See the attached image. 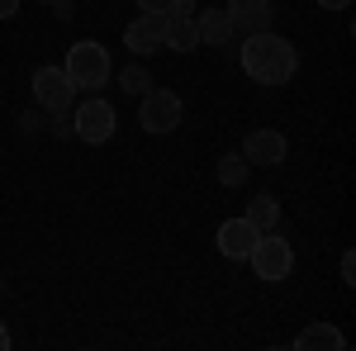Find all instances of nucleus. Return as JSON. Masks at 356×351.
<instances>
[{
  "label": "nucleus",
  "mask_w": 356,
  "mask_h": 351,
  "mask_svg": "<svg viewBox=\"0 0 356 351\" xmlns=\"http://www.w3.org/2000/svg\"><path fill=\"white\" fill-rule=\"evenodd\" d=\"M243 72L257 85H290V76L300 72V53L290 38H280L275 28H261V33H247L243 38Z\"/></svg>",
  "instance_id": "1"
},
{
  "label": "nucleus",
  "mask_w": 356,
  "mask_h": 351,
  "mask_svg": "<svg viewBox=\"0 0 356 351\" xmlns=\"http://www.w3.org/2000/svg\"><path fill=\"white\" fill-rule=\"evenodd\" d=\"M62 72L72 76L76 90H105V81L114 76L110 53H105V43H95V38L72 43V48H67V62H62Z\"/></svg>",
  "instance_id": "2"
},
{
  "label": "nucleus",
  "mask_w": 356,
  "mask_h": 351,
  "mask_svg": "<svg viewBox=\"0 0 356 351\" xmlns=\"http://www.w3.org/2000/svg\"><path fill=\"white\" fill-rule=\"evenodd\" d=\"M252 270H257V280H290V270H295V247H290V238L285 233H275V228H266L261 238H257V247H252Z\"/></svg>",
  "instance_id": "3"
},
{
  "label": "nucleus",
  "mask_w": 356,
  "mask_h": 351,
  "mask_svg": "<svg viewBox=\"0 0 356 351\" xmlns=\"http://www.w3.org/2000/svg\"><path fill=\"white\" fill-rule=\"evenodd\" d=\"M181 119H186V105H181L176 90H157L152 85L147 95H138V124H143V133H152V138L176 133Z\"/></svg>",
  "instance_id": "4"
},
{
  "label": "nucleus",
  "mask_w": 356,
  "mask_h": 351,
  "mask_svg": "<svg viewBox=\"0 0 356 351\" xmlns=\"http://www.w3.org/2000/svg\"><path fill=\"white\" fill-rule=\"evenodd\" d=\"M72 129H76V138H81V142L100 147V142H110V138H114V129H119V114H114L110 100L90 95V100H81V105L72 109Z\"/></svg>",
  "instance_id": "5"
},
{
  "label": "nucleus",
  "mask_w": 356,
  "mask_h": 351,
  "mask_svg": "<svg viewBox=\"0 0 356 351\" xmlns=\"http://www.w3.org/2000/svg\"><path fill=\"white\" fill-rule=\"evenodd\" d=\"M33 100L48 114H62V109L76 105V85H72V76L62 67H38L33 72Z\"/></svg>",
  "instance_id": "6"
},
{
  "label": "nucleus",
  "mask_w": 356,
  "mask_h": 351,
  "mask_svg": "<svg viewBox=\"0 0 356 351\" xmlns=\"http://www.w3.org/2000/svg\"><path fill=\"white\" fill-rule=\"evenodd\" d=\"M257 238H261V228H257L247 214L223 218L219 233H214V243H219V252L228 256V261H247V256H252V247H257Z\"/></svg>",
  "instance_id": "7"
},
{
  "label": "nucleus",
  "mask_w": 356,
  "mask_h": 351,
  "mask_svg": "<svg viewBox=\"0 0 356 351\" xmlns=\"http://www.w3.org/2000/svg\"><path fill=\"white\" fill-rule=\"evenodd\" d=\"M238 152L247 157V166H280L285 157H290V142H285L280 129H252Z\"/></svg>",
  "instance_id": "8"
},
{
  "label": "nucleus",
  "mask_w": 356,
  "mask_h": 351,
  "mask_svg": "<svg viewBox=\"0 0 356 351\" xmlns=\"http://www.w3.org/2000/svg\"><path fill=\"white\" fill-rule=\"evenodd\" d=\"M166 19H171V15H138L134 24L124 28V48L134 57L157 53V48H162V33H166Z\"/></svg>",
  "instance_id": "9"
},
{
  "label": "nucleus",
  "mask_w": 356,
  "mask_h": 351,
  "mask_svg": "<svg viewBox=\"0 0 356 351\" xmlns=\"http://www.w3.org/2000/svg\"><path fill=\"white\" fill-rule=\"evenodd\" d=\"M223 10H228V19H233V28H238L243 38H247V33H261V28L275 24L271 0H228Z\"/></svg>",
  "instance_id": "10"
},
{
  "label": "nucleus",
  "mask_w": 356,
  "mask_h": 351,
  "mask_svg": "<svg viewBox=\"0 0 356 351\" xmlns=\"http://www.w3.org/2000/svg\"><path fill=\"white\" fill-rule=\"evenodd\" d=\"M195 28H200V43H209V48H223V43L238 38L228 10H200V15H195Z\"/></svg>",
  "instance_id": "11"
},
{
  "label": "nucleus",
  "mask_w": 356,
  "mask_h": 351,
  "mask_svg": "<svg viewBox=\"0 0 356 351\" xmlns=\"http://www.w3.org/2000/svg\"><path fill=\"white\" fill-rule=\"evenodd\" d=\"M342 347H347V337L332 323H309L300 337H295V351H342Z\"/></svg>",
  "instance_id": "12"
},
{
  "label": "nucleus",
  "mask_w": 356,
  "mask_h": 351,
  "mask_svg": "<svg viewBox=\"0 0 356 351\" xmlns=\"http://www.w3.org/2000/svg\"><path fill=\"white\" fill-rule=\"evenodd\" d=\"M162 48H171V53H195V48H200V28H195V19L171 15V19H166V33H162Z\"/></svg>",
  "instance_id": "13"
},
{
  "label": "nucleus",
  "mask_w": 356,
  "mask_h": 351,
  "mask_svg": "<svg viewBox=\"0 0 356 351\" xmlns=\"http://www.w3.org/2000/svg\"><path fill=\"white\" fill-rule=\"evenodd\" d=\"M247 176H252V166H247L243 152H228V157H219V181H223L228 190L247 186Z\"/></svg>",
  "instance_id": "14"
},
{
  "label": "nucleus",
  "mask_w": 356,
  "mask_h": 351,
  "mask_svg": "<svg viewBox=\"0 0 356 351\" xmlns=\"http://www.w3.org/2000/svg\"><path fill=\"white\" fill-rule=\"evenodd\" d=\"M247 218H252L261 233H266V228H275V223H280V204H275V195H257V199L247 204Z\"/></svg>",
  "instance_id": "15"
},
{
  "label": "nucleus",
  "mask_w": 356,
  "mask_h": 351,
  "mask_svg": "<svg viewBox=\"0 0 356 351\" xmlns=\"http://www.w3.org/2000/svg\"><path fill=\"white\" fill-rule=\"evenodd\" d=\"M119 85H124V90H129V95H147V90H152V72H147V67H143V62H129V67H124V72H119Z\"/></svg>",
  "instance_id": "16"
},
{
  "label": "nucleus",
  "mask_w": 356,
  "mask_h": 351,
  "mask_svg": "<svg viewBox=\"0 0 356 351\" xmlns=\"http://www.w3.org/2000/svg\"><path fill=\"white\" fill-rule=\"evenodd\" d=\"M48 133H53V138H62V142H67V138H76V129H72V109H62V114H53Z\"/></svg>",
  "instance_id": "17"
},
{
  "label": "nucleus",
  "mask_w": 356,
  "mask_h": 351,
  "mask_svg": "<svg viewBox=\"0 0 356 351\" xmlns=\"http://www.w3.org/2000/svg\"><path fill=\"white\" fill-rule=\"evenodd\" d=\"M138 10H143V15H171V5H176V0H134Z\"/></svg>",
  "instance_id": "18"
},
{
  "label": "nucleus",
  "mask_w": 356,
  "mask_h": 351,
  "mask_svg": "<svg viewBox=\"0 0 356 351\" xmlns=\"http://www.w3.org/2000/svg\"><path fill=\"white\" fill-rule=\"evenodd\" d=\"M19 133H24V138L43 133V119H38V114H24V119H19Z\"/></svg>",
  "instance_id": "19"
},
{
  "label": "nucleus",
  "mask_w": 356,
  "mask_h": 351,
  "mask_svg": "<svg viewBox=\"0 0 356 351\" xmlns=\"http://www.w3.org/2000/svg\"><path fill=\"white\" fill-rule=\"evenodd\" d=\"M342 285H356V256L352 252L342 256Z\"/></svg>",
  "instance_id": "20"
},
{
  "label": "nucleus",
  "mask_w": 356,
  "mask_h": 351,
  "mask_svg": "<svg viewBox=\"0 0 356 351\" xmlns=\"http://www.w3.org/2000/svg\"><path fill=\"white\" fill-rule=\"evenodd\" d=\"M53 15L62 19V24H67V19H76V10H72V0H57V5H53Z\"/></svg>",
  "instance_id": "21"
},
{
  "label": "nucleus",
  "mask_w": 356,
  "mask_h": 351,
  "mask_svg": "<svg viewBox=\"0 0 356 351\" xmlns=\"http://www.w3.org/2000/svg\"><path fill=\"white\" fill-rule=\"evenodd\" d=\"M19 15V0H0V19H15Z\"/></svg>",
  "instance_id": "22"
},
{
  "label": "nucleus",
  "mask_w": 356,
  "mask_h": 351,
  "mask_svg": "<svg viewBox=\"0 0 356 351\" xmlns=\"http://www.w3.org/2000/svg\"><path fill=\"white\" fill-rule=\"evenodd\" d=\"M318 5H323V10H347L352 0H318Z\"/></svg>",
  "instance_id": "23"
},
{
  "label": "nucleus",
  "mask_w": 356,
  "mask_h": 351,
  "mask_svg": "<svg viewBox=\"0 0 356 351\" xmlns=\"http://www.w3.org/2000/svg\"><path fill=\"white\" fill-rule=\"evenodd\" d=\"M0 351H10V332H5V323H0Z\"/></svg>",
  "instance_id": "24"
},
{
  "label": "nucleus",
  "mask_w": 356,
  "mask_h": 351,
  "mask_svg": "<svg viewBox=\"0 0 356 351\" xmlns=\"http://www.w3.org/2000/svg\"><path fill=\"white\" fill-rule=\"evenodd\" d=\"M38 5H57V0H38Z\"/></svg>",
  "instance_id": "25"
}]
</instances>
